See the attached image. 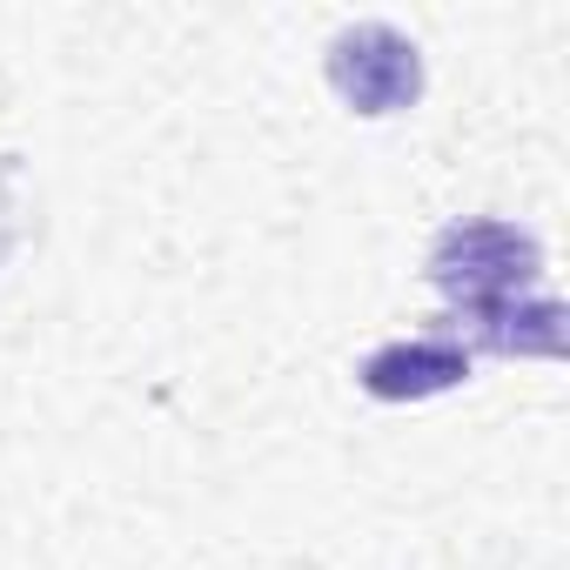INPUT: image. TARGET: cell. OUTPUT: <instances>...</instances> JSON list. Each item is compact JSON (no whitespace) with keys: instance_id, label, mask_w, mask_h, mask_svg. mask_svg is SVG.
Returning <instances> with one entry per match:
<instances>
[{"instance_id":"obj_1","label":"cell","mask_w":570,"mask_h":570,"mask_svg":"<svg viewBox=\"0 0 570 570\" xmlns=\"http://www.w3.org/2000/svg\"><path fill=\"white\" fill-rule=\"evenodd\" d=\"M537 275H543L537 235L517 228V222H497V215L456 222V228H443L436 248H430V282L443 289V303H456V316H463V309H490V303L530 296Z\"/></svg>"},{"instance_id":"obj_2","label":"cell","mask_w":570,"mask_h":570,"mask_svg":"<svg viewBox=\"0 0 570 570\" xmlns=\"http://www.w3.org/2000/svg\"><path fill=\"white\" fill-rule=\"evenodd\" d=\"M330 88L356 115H403L423 95V55L383 21H356L330 41Z\"/></svg>"},{"instance_id":"obj_3","label":"cell","mask_w":570,"mask_h":570,"mask_svg":"<svg viewBox=\"0 0 570 570\" xmlns=\"http://www.w3.org/2000/svg\"><path fill=\"white\" fill-rule=\"evenodd\" d=\"M470 376V350L450 343V336H403V343H383L356 383L376 396V403H423V396H443Z\"/></svg>"},{"instance_id":"obj_4","label":"cell","mask_w":570,"mask_h":570,"mask_svg":"<svg viewBox=\"0 0 570 570\" xmlns=\"http://www.w3.org/2000/svg\"><path fill=\"white\" fill-rule=\"evenodd\" d=\"M476 350L490 356H557L563 350V309L550 296H517V303H490V309H463Z\"/></svg>"}]
</instances>
